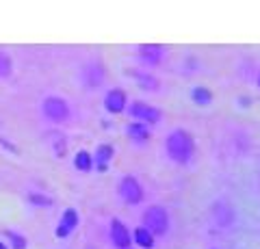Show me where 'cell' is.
<instances>
[{
  "mask_svg": "<svg viewBox=\"0 0 260 249\" xmlns=\"http://www.w3.org/2000/svg\"><path fill=\"white\" fill-rule=\"evenodd\" d=\"M167 154L176 163H186L193 154V139L186 130H174L167 136Z\"/></svg>",
  "mask_w": 260,
  "mask_h": 249,
  "instance_id": "1",
  "label": "cell"
},
{
  "mask_svg": "<svg viewBox=\"0 0 260 249\" xmlns=\"http://www.w3.org/2000/svg\"><path fill=\"white\" fill-rule=\"evenodd\" d=\"M143 221H145V230L150 234H165L167 228H169V215L162 206H150L143 215Z\"/></svg>",
  "mask_w": 260,
  "mask_h": 249,
  "instance_id": "2",
  "label": "cell"
},
{
  "mask_svg": "<svg viewBox=\"0 0 260 249\" xmlns=\"http://www.w3.org/2000/svg\"><path fill=\"white\" fill-rule=\"evenodd\" d=\"M44 113H46L48 119H52V122L61 124V122H65V119L70 117V106H68V102H65L63 98L50 95V98L44 100Z\"/></svg>",
  "mask_w": 260,
  "mask_h": 249,
  "instance_id": "3",
  "label": "cell"
},
{
  "mask_svg": "<svg viewBox=\"0 0 260 249\" xmlns=\"http://www.w3.org/2000/svg\"><path fill=\"white\" fill-rule=\"evenodd\" d=\"M119 195L126 199L128 204H139L143 199V189L139 187L135 175H124L119 182Z\"/></svg>",
  "mask_w": 260,
  "mask_h": 249,
  "instance_id": "4",
  "label": "cell"
},
{
  "mask_svg": "<svg viewBox=\"0 0 260 249\" xmlns=\"http://www.w3.org/2000/svg\"><path fill=\"white\" fill-rule=\"evenodd\" d=\"M130 115L137 117L139 122H150V124H156L160 119V111L156 106H150L145 102H135L130 106Z\"/></svg>",
  "mask_w": 260,
  "mask_h": 249,
  "instance_id": "5",
  "label": "cell"
},
{
  "mask_svg": "<svg viewBox=\"0 0 260 249\" xmlns=\"http://www.w3.org/2000/svg\"><path fill=\"white\" fill-rule=\"evenodd\" d=\"M111 238H113V245L119 247V249H128L130 240H133V238H130V232L126 230V226L119 219L111 221Z\"/></svg>",
  "mask_w": 260,
  "mask_h": 249,
  "instance_id": "6",
  "label": "cell"
},
{
  "mask_svg": "<svg viewBox=\"0 0 260 249\" xmlns=\"http://www.w3.org/2000/svg\"><path fill=\"white\" fill-rule=\"evenodd\" d=\"M104 106L109 113H121L126 109V93L121 89H111L104 98Z\"/></svg>",
  "mask_w": 260,
  "mask_h": 249,
  "instance_id": "7",
  "label": "cell"
},
{
  "mask_svg": "<svg viewBox=\"0 0 260 249\" xmlns=\"http://www.w3.org/2000/svg\"><path fill=\"white\" fill-rule=\"evenodd\" d=\"M76 226H78V212L74 210V208H68V210L63 212L61 226L56 228V236H59V238H65V236H68Z\"/></svg>",
  "mask_w": 260,
  "mask_h": 249,
  "instance_id": "8",
  "label": "cell"
},
{
  "mask_svg": "<svg viewBox=\"0 0 260 249\" xmlns=\"http://www.w3.org/2000/svg\"><path fill=\"white\" fill-rule=\"evenodd\" d=\"M139 54H141V59L143 61H148L150 65H156V63L162 59V48L160 46H141L139 48Z\"/></svg>",
  "mask_w": 260,
  "mask_h": 249,
  "instance_id": "9",
  "label": "cell"
},
{
  "mask_svg": "<svg viewBox=\"0 0 260 249\" xmlns=\"http://www.w3.org/2000/svg\"><path fill=\"white\" fill-rule=\"evenodd\" d=\"M113 152H115L113 146H107V143L95 150V163H98V169L100 171H107V160L113 158Z\"/></svg>",
  "mask_w": 260,
  "mask_h": 249,
  "instance_id": "10",
  "label": "cell"
},
{
  "mask_svg": "<svg viewBox=\"0 0 260 249\" xmlns=\"http://www.w3.org/2000/svg\"><path fill=\"white\" fill-rule=\"evenodd\" d=\"M126 132L130 139H137V141H148L150 139V130H148V126H143V124H130L126 128Z\"/></svg>",
  "mask_w": 260,
  "mask_h": 249,
  "instance_id": "11",
  "label": "cell"
},
{
  "mask_svg": "<svg viewBox=\"0 0 260 249\" xmlns=\"http://www.w3.org/2000/svg\"><path fill=\"white\" fill-rule=\"evenodd\" d=\"M74 165H76V169H80V171H89L91 169V165H93V158H91V154H89L87 150H80L76 154V158H74Z\"/></svg>",
  "mask_w": 260,
  "mask_h": 249,
  "instance_id": "12",
  "label": "cell"
},
{
  "mask_svg": "<svg viewBox=\"0 0 260 249\" xmlns=\"http://www.w3.org/2000/svg\"><path fill=\"white\" fill-rule=\"evenodd\" d=\"M135 240L139 243L141 247H152L154 245V238H152V234L145 228H137L135 230Z\"/></svg>",
  "mask_w": 260,
  "mask_h": 249,
  "instance_id": "13",
  "label": "cell"
},
{
  "mask_svg": "<svg viewBox=\"0 0 260 249\" xmlns=\"http://www.w3.org/2000/svg\"><path fill=\"white\" fill-rule=\"evenodd\" d=\"M191 95H193V100H195V102L202 104V106H206V104H210V100H213V95H210V91H208V89H204V87H195Z\"/></svg>",
  "mask_w": 260,
  "mask_h": 249,
  "instance_id": "14",
  "label": "cell"
},
{
  "mask_svg": "<svg viewBox=\"0 0 260 249\" xmlns=\"http://www.w3.org/2000/svg\"><path fill=\"white\" fill-rule=\"evenodd\" d=\"M11 69H13L11 57L7 52H0V78H7V76L11 74Z\"/></svg>",
  "mask_w": 260,
  "mask_h": 249,
  "instance_id": "15",
  "label": "cell"
},
{
  "mask_svg": "<svg viewBox=\"0 0 260 249\" xmlns=\"http://www.w3.org/2000/svg\"><path fill=\"white\" fill-rule=\"evenodd\" d=\"M32 202H37V206H52V199L48 197H39V195H30Z\"/></svg>",
  "mask_w": 260,
  "mask_h": 249,
  "instance_id": "16",
  "label": "cell"
},
{
  "mask_svg": "<svg viewBox=\"0 0 260 249\" xmlns=\"http://www.w3.org/2000/svg\"><path fill=\"white\" fill-rule=\"evenodd\" d=\"M11 238H13V243H15V249H22L24 245H26V240H22V236H18V234H13V232H7Z\"/></svg>",
  "mask_w": 260,
  "mask_h": 249,
  "instance_id": "17",
  "label": "cell"
},
{
  "mask_svg": "<svg viewBox=\"0 0 260 249\" xmlns=\"http://www.w3.org/2000/svg\"><path fill=\"white\" fill-rule=\"evenodd\" d=\"M0 249H7V247H5V245H3V243H0Z\"/></svg>",
  "mask_w": 260,
  "mask_h": 249,
  "instance_id": "18",
  "label": "cell"
},
{
  "mask_svg": "<svg viewBox=\"0 0 260 249\" xmlns=\"http://www.w3.org/2000/svg\"><path fill=\"white\" fill-rule=\"evenodd\" d=\"M258 87H260V76H258Z\"/></svg>",
  "mask_w": 260,
  "mask_h": 249,
  "instance_id": "19",
  "label": "cell"
}]
</instances>
